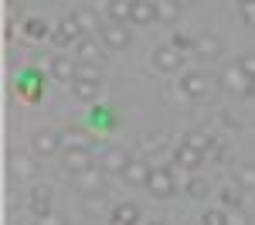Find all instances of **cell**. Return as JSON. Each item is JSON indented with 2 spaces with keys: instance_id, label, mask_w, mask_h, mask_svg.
Instances as JSON below:
<instances>
[{
  "instance_id": "obj_1",
  "label": "cell",
  "mask_w": 255,
  "mask_h": 225,
  "mask_svg": "<svg viewBox=\"0 0 255 225\" xmlns=\"http://www.w3.org/2000/svg\"><path fill=\"white\" fill-rule=\"evenodd\" d=\"M208 89H211V79H208L204 72H184L180 82H177V92H180L184 99H201Z\"/></svg>"
},
{
  "instance_id": "obj_2",
  "label": "cell",
  "mask_w": 255,
  "mask_h": 225,
  "mask_svg": "<svg viewBox=\"0 0 255 225\" xmlns=\"http://www.w3.org/2000/svg\"><path fill=\"white\" fill-rule=\"evenodd\" d=\"M221 51H225V41L218 38L215 31H201L194 41V58L201 61H218L221 58Z\"/></svg>"
},
{
  "instance_id": "obj_3",
  "label": "cell",
  "mask_w": 255,
  "mask_h": 225,
  "mask_svg": "<svg viewBox=\"0 0 255 225\" xmlns=\"http://www.w3.org/2000/svg\"><path fill=\"white\" fill-rule=\"evenodd\" d=\"M68 20H72V24H75V27L82 31V38H92V34H102V27H106V24L99 20V14L92 10V7H75V10L68 14Z\"/></svg>"
},
{
  "instance_id": "obj_4",
  "label": "cell",
  "mask_w": 255,
  "mask_h": 225,
  "mask_svg": "<svg viewBox=\"0 0 255 225\" xmlns=\"http://www.w3.org/2000/svg\"><path fill=\"white\" fill-rule=\"evenodd\" d=\"M99 38H102V44H106L109 51H126V48L133 44V31H129L126 24H106Z\"/></svg>"
},
{
  "instance_id": "obj_5",
  "label": "cell",
  "mask_w": 255,
  "mask_h": 225,
  "mask_svg": "<svg viewBox=\"0 0 255 225\" xmlns=\"http://www.w3.org/2000/svg\"><path fill=\"white\" fill-rule=\"evenodd\" d=\"M218 82H221L228 92H235V96H249V92H252V79H249V75H245L238 65H228V68H221Z\"/></svg>"
},
{
  "instance_id": "obj_6",
  "label": "cell",
  "mask_w": 255,
  "mask_h": 225,
  "mask_svg": "<svg viewBox=\"0 0 255 225\" xmlns=\"http://www.w3.org/2000/svg\"><path fill=\"white\" fill-rule=\"evenodd\" d=\"M146 188L153 191V198H174V191H177V178L170 174V167H153V174H150Z\"/></svg>"
},
{
  "instance_id": "obj_7",
  "label": "cell",
  "mask_w": 255,
  "mask_h": 225,
  "mask_svg": "<svg viewBox=\"0 0 255 225\" xmlns=\"http://www.w3.org/2000/svg\"><path fill=\"white\" fill-rule=\"evenodd\" d=\"M150 61H153L157 72H180L184 68V51H177L174 44H163L150 55Z\"/></svg>"
},
{
  "instance_id": "obj_8",
  "label": "cell",
  "mask_w": 255,
  "mask_h": 225,
  "mask_svg": "<svg viewBox=\"0 0 255 225\" xmlns=\"http://www.w3.org/2000/svg\"><path fill=\"white\" fill-rule=\"evenodd\" d=\"M129 164H133V157H129L123 147H106L99 167H102L106 174H126V167H129Z\"/></svg>"
},
{
  "instance_id": "obj_9",
  "label": "cell",
  "mask_w": 255,
  "mask_h": 225,
  "mask_svg": "<svg viewBox=\"0 0 255 225\" xmlns=\"http://www.w3.org/2000/svg\"><path fill=\"white\" fill-rule=\"evenodd\" d=\"M61 157H65V167H68V174H82V171H92V167H99L89 147H82V150H65Z\"/></svg>"
},
{
  "instance_id": "obj_10",
  "label": "cell",
  "mask_w": 255,
  "mask_h": 225,
  "mask_svg": "<svg viewBox=\"0 0 255 225\" xmlns=\"http://www.w3.org/2000/svg\"><path fill=\"white\" fill-rule=\"evenodd\" d=\"M27 208H31L34 219L51 215V188H48V184H34V188H31V198H27Z\"/></svg>"
},
{
  "instance_id": "obj_11",
  "label": "cell",
  "mask_w": 255,
  "mask_h": 225,
  "mask_svg": "<svg viewBox=\"0 0 255 225\" xmlns=\"http://www.w3.org/2000/svg\"><path fill=\"white\" fill-rule=\"evenodd\" d=\"M48 72L58 82H75V72H79V58H68V55H55L48 58Z\"/></svg>"
},
{
  "instance_id": "obj_12",
  "label": "cell",
  "mask_w": 255,
  "mask_h": 225,
  "mask_svg": "<svg viewBox=\"0 0 255 225\" xmlns=\"http://www.w3.org/2000/svg\"><path fill=\"white\" fill-rule=\"evenodd\" d=\"M17 92H20L27 102H38V99H41V72H38V68H24V72H20Z\"/></svg>"
},
{
  "instance_id": "obj_13",
  "label": "cell",
  "mask_w": 255,
  "mask_h": 225,
  "mask_svg": "<svg viewBox=\"0 0 255 225\" xmlns=\"http://www.w3.org/2000/svg\"><path fill=\"white\" fill-rule=\"evenodd\" d=\"M75 178V184H79L82 195H96V191H106V171L102 167H92V171H82V174H72Z\"/></svg>"
},
{
  "instance_id": "obj_14",
  "label": "cell",
  "mask_w": 255,
  "mask_h": 225,
  "mask_svg": "<svg viewBox=\"0 0 255 225\" xmlns=\"http://www.w3.org/2000/svg\"><path fill=\"white\" fill-rule=\"evenodd\" d=\"M58 143H61V154H65V150H82V147H89V150H92V137H89L85 130H79V126L61 130V133H58Z\"/></svg>"
},
{
  "instance_id": "obj_15",
  "label": "cell",
  "mask_w": 255,
  "mask_h": 225,
  "mask_svg": "<svg viewBox=\"0 0 255 225\" xmlns=\"http://www.w3.org/2000/svg\"><path fill=\"white\" fill-rule=\"evenodd\" d=\"M75 58L85 61V65H102L106 55H102V44H99L96 38H79V44H75Z\"/></svg>"
},
{
  "instance_id": "obj_16",
  "label": "cell",
  "mask_w": 255,
  "mask_h": 225,
  "mask_svg": "<svg viewBox=\"0 0 255 225\" xmlns=\"http://www.w3.org/2000/svg\"><path fill=\"white\" fill-rule=\"evenodd\" d=\"M109 225H139V205L136 202H119L109 212Z\"/></svg>"
},
{
  "instance_id": "obj_17",
  "label": "cell",
  "mask_w": 255,
  "mask_h": 225,
  "mask_svg": "<svg viewBox=\"0 0 255 225\" xmlns=\"http://www.w3.org/2000/svg\"><path fill=\"white\" fill-rule=\"evenodd\" d=\"M153 20H160L157 14V0H133V14H129V24H153Z\"/></svg>"
},
{
  "instance_id": "obj_18",
  "label": "cell",
  "mask_w": 255,
  "mask_h": 225,
  "mask_svg": "<svg viewBox=\"0 0 255 225\" xmlns=\"http://www.w3.org/2000/svg\"><path fill=\"white\" fill-rule=\"evenodd\" d=\"M31 150H34L38 157H51V154H61L58 133H48V130H41V133H34V140H31Z\"/></svg>"
},
{
  "instance_id": "obj_19",
  "label": "cell",
  "mask_w": 255,
  "mask_h": 225,
  "mask_svg": "<svg viewBox=\"0 0 255 225\" xmlns=\"http://www.w3.org/2000/svg\"><path fill=\"white\" fill-rule=\"evenodd\" d=\"M79 34H82V31H79V27H75L68 17H65L58 27L51 31V44H55V48H72V44H79V41H75Z\"/></svg>"
},
{
  "instance_id": "obj_20",
  "label": "cell",
  "mask_w": 255,
  "mask_h": 225,
  "mask_svg": "<svg viewBox=\"0 0 255 225\" xmlns=\"http://www.w3.org/2000/svg\"><path fill=\"white\" fill-rule=\"evenodd\" d=\"M174 161L180 164V167H187V171H197L201 161H204V154L194 150V147H187V143L180 140V143H177V150H174Z\"/></svg>"
},
{
  "instance_id": "obj_21",
  "label": "cell",
  "mask_w": 255,
  "mask_h": 225,
  "mask_svg": "<svg viewBox=\"0 0 255 225\" xmlns=\"http://www.w3.org/2000/svg\"><path fill=\"white\" fill-rule=\"evenodd\" d=\"M106 14H109V24H129L133 0H106Z\"/></svg>"
},
{
  "instance_id": "obj_22",
  "label": "cell",
  "mask_w": 255,
  "mask_h": 225,
  "mask_svg": "<svg viewBox=\"0 0 255 225\" xmlns=\"http://www.w3.org/2000/svg\"><path fill=\"white\" fill-rule=\"evenodd\" d=\"M10 174H14V178H34V174H38V164L31 161V157H27V154H10Z\"/></svg>"
},
{
  "instance_id": "obj_23",
  "label": "cell",
  "mask_w": 255,
  "mask_h": 225,
  "mask_svg": "<svg viewBox=\"0 0 255 225\" xmlns=\"http://www.w3.org/2000/svg\"><path fill=\"white\" fill-rule=\"evenodd\" d=\"M150 174H153V167H150L146 161H133L129 167H126V174H123V178H126L129 184H139V188H146Z\"/></svg>"
},
{
  "instance_id": "obj_24",
  "label": "cell",
  "mask_w": 255,
  "mask_h": 225,
  "mask_svg": "<svg viewBox=\"0 0 255 225\" xmlns=\"http://www.w3.org/2000/svg\"><path fill=\"white\" fill-rule=\"evenodd\" d=\"M99 92H102V85H99V82H82V79L72 82V96H75L79 102H96Z\"/></svg>"
},
{
  "instance_id": "obj_25",
  "label": "cell",
  "mask_w": 255,
  "mask_h": 225,
  "mask_svg": "<svg viewBox=\"0 0 255 225\" xmlns=\"http://www.w3.org/2000/svg\"><path fill=\"white\" fill-rule=\"evenodd\" d=\"M184 143H187V147H194V150H201V154H215V147H218L215 137H208V133H201V130L187 133V137H184Z\"/></svg>"
},
{
  "instance_id": "obj_26",
  "label": "cell",
  "mask_w": 255,
  "mask_h": 225,
  "mask_svg": "<svg viewBox=\"0 0 255 225\" xmlns=\"http://www.w3.org/2000/svg\"><path fill=\"white\" fill-rule=\"evenodd\" d=\"M82 205L89 215H102L109 208V191H96V195H82Z\"/></svg>"
},
{
  "instance_id": "obj_27",
  "label": "cell",
  "mask_w": 255,
  "mask_h": 225,
  "mask_svg": "<svg viewBox=\"0 0 255 225\" xmlns=\"http://www.w3.org/2000/svg\"><path fill=\"white\" fill-rule=\"evenodd\" d=\"M232 178H235L238 188H255V164H235Z\"/></svg>"
},
{
  "instance_id": "obj_28",
  "label": "cell",
  "mask_w": 255,
  "mask_h": 225,
  "mask_svg": "<svg viewBox=\"0 0 255 225\" xmlns=\"http://www.w3.org/2000/svg\"><path fill=\"white\" fill-rule=\"evenodd\" d=\"M157 14L163 24H177L180 17V0H157Z\"/></svg>"
},
{
  "instance_id": "obj_29",
  "label": "cell",
  "mask_w": 255,
  "mask_h": 225,
  "mask_svg": "<svg viewBox=\"0 0 255 225\" xmlns=\"http://www.w3.org/2000/svg\"><path fill=\"white\" fill-rule=\"evenodd\" d=\"M24 34H27V38H31V41L51 38V31H48V24H44V20H41V17H27V20H24Z\"/></svg>"
},
{
  "instance_id": "obj_30",
  "label": "cell",
  "mask_w": 255,
  "mask_h": 225,
  "mask_svg": "<svg viewBox=\"0 0 255 225\" xmlns=\"http://www.w3.org/2000/svg\"><path fill=\"white\" fill-rule=\"evenodd\" d=\"M208 191H211V184L204 178H187L184 181V195H191V198H208Z\"/></svg>"
},
{
  "instance_id": "obj_31",
  "label": "cell",
  "mask_w": 255,
  "mask_h": 225,
  "mask_svg": "<svg viewBox=\"0 0 255 225\" xmlns=\"http://www.w3.org/2000/svg\"><path fill=\"white\" fill-rule=\"evenodd\" d=\"M242 198H245V195H242V188H238V184L221 188V205H225V208H232V212H235V208H242Z\"/></svg>"
},
{
  "instance_id": "obj_32",
  "label": "cell",
  "mask_w": 255,
  "mask_h": 225,
  "mask_svg": "<svg viewBox=\"0 0 255 225\" xmlns=\"http://www.w3.org/2000/svg\"><path fill=\"white\" fill-rule=\"evenodd\" d=\"M75 79H82V82H99V85H102V65H85V61H79Z\"/></svg>"
},
{
  "instance_id": "obj_33",
  "label": "cell",
  "mask_w": 255,
  "mask_h": 225,
  "mask_svg": "<svg viewBox=\"0 0 255 225\" xmlns=\"http://www.w3.org/2000/svg\"><path fill=\"white\" fill-rule=\"evenodd\" d=\"M194 41H197V34H187V31H174V48H177V51H184V55H187V51L194 55Z\"/></svg>"
},
{
  "instance_id": "obj_34",
  "label": "cell",
  "mask_w": 255,
  "mask_h": 225,
  "mask_svg": "<svg viewBox=\"0 0 255 225\" xmlns=\"http://www.w3.org/2000/svg\"><path fill=\"white\" fill-rule=\"evenodd\" d=\"M201 225H228V215H225L221 208H208V212L201 215Z\"/></svg>"
},
{
  "instance_id": "obj_35",
  "label": "cell",
  "mask_w": 255,
  "mask_h": 225,
  "mask_svg": "<svg viewBox=\"0 0 255 225\" xmlns=\"http://www.w3.org/2000/svg\"><path fill=\"white\" fill-rule=\"evenodd\" d=\"M139 140H143V143H139L143 150H160V147H163V133H153V130H146Z\"/></svg>"
},
{
  "instance_id": "obj_36",
  "label": "cell",
  "mask_w": 255,
  "mask_h": 225,
  "mask_svg": "<svg viewBox=\"0 0 255 225\" xmlns=\"http://www.w3.org/2000/svg\"><path fill=\"white\" fill-rule=\"evenodd\" d=\"M92 120L99 123V126H116V116H113V109H92Z\"/></svg>"
},
{
  "instance_id": "obj_37",
  "label": "cell",
  "mask_w": 255,
  "mask_h": 225,
  "mask_svg": "<svg viewBox=\"0 0 255 225\" xmlns=\"http://www.w3.org/2000/svg\"><path fill=\"white\" fill-rule=\"evenodd\" d=\"M238 68L249 75V79H255V51H249V55H242L238 58Z\"/></svg>"
},
{
  "instance_id": "obj_38",
  "label": "cell",
  "mask_w": 255,
  "mask_h": 225,
  "mask_svg": "<svg viewBox=\"0 0 255 225\" xmlns=\"http://www.w3.org/2000/svg\"><path fill=\"white\" fill-rule=\"evenodd\" d=\"M228 225H252V219H249V215H245L242 208H235V212L228 215Z\"/></svg>"
},
{
  "instance_id": "obj_39",
  "label": "cell",
  "mask_w": 255,
  "mask_h": 225,
  "mask_svg": "<svg viewBox=\"0 0 255 225\" xmlns=\"http://www.w3.org/2000/svg\"><path fill=\"white\" fill-rule=\"evenodd\" d=\"M34 225H68V222H65V215H55V212H51V215H44V219H38Z\"/></svg>"
},
{
  "instance_id": "obj_40",
  "label": "cell",
  "mask_w": 255,
  "mask_h": 225,
  "mask_svg": "<svg viewBox=\"0 0 255 225\" xmlns=\"http://www.w3.org/2000/svg\"><path fill=\"white\" fill-rule=\"evenodd\" d=\"M242 17H245V20L255 27V3H245V7H242Z\"/></svg>"
},
{
  "instance_id": "obj_41",
  "label": "cell",
  "mask_w": 255,
  "mask_h": 225,
  "mask_svg": "<svg viewBox=\"0 0 255 225\" xmlns=\"http://www.w3.org/2000/svg\"><path fill=\"white\" fill-rule=\"evenodd\" d=\"M221 123H225V126H228V130H238V123L232 120V116H228V113H221Z\"/></svg>"
},
{
  "instance_id": "obj_42",
  "label": "cell",
  "mask_w": 255,
  "mask_h": 225,
  "mask_svg": "<svg viewBox=\"0 0 255 225\" xmlns=\"http://www.w3.org/2000/svg\"><path fill=\"white\" fill-rule=\"evenodd\" d=\"M146 225H167V222H163V219H157V222H146Z\"/></svg>"
},
{
  "instance_id": "obj_43",
  "label": "cell",
  "mask_w": 255,
  "mask_h": 225,
  "mask_svg": "<svg viewBox=\"0 0 255 225\" xmlns=\"http://www.w3.org/2000/svg\"><path fill=\"white\" fill-rule=\"evenodd\" d=\"M245 3H255V0H238V7H245Z\"/></svg>"
},
{
  "instance_id": "obj_44",
  "label": "cell",
  "mask_w": 255,
  "mask_h": 225,
  "mask_svg": "<svg viewBox=\"0 0 255 225\" xmlns=\"http://www.w3.org/2000/svg\"><path fill=\"white\" fill-rule=\"evenodd\" d=\"M249 96H255V79H252V92H249Z\"/></svg>"
},
{
  "instance_id": "obj_45",
  "label": "cell",
  "mask_w": 255,
  "mask_h": 225,
  "mask_svg": "<svg viewBox=\"0 0 255 225\" xmlns=\"http://www.w3.org/2000/svg\"><path fill=\"white\" fill-rule=\"evenodd\" d=\"M180 3H197V0H180Z\"/></svg>"
}]
</instances>
